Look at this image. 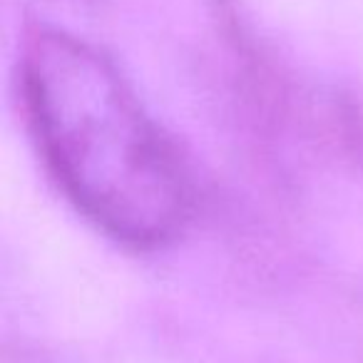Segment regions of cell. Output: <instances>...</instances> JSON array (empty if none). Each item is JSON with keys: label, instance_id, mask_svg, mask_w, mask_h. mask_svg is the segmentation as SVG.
Segmentation results:
<instances>
[{"label": "cell", "instance_id": "1", "mask_svg": "<svg viewBox=\"0 0 363 363\" xmlns=\"http://www.w3.org/2000/svg\"><path fill=\"white\" fill-rule=\"evenodd\" d=\"M23 90L52 177L102 232L157 247L184 227L187 174L102 52L40 30L26 45Z\"/></svg>", "mask_w": 363, "mask_h": 363}]
</instances>
